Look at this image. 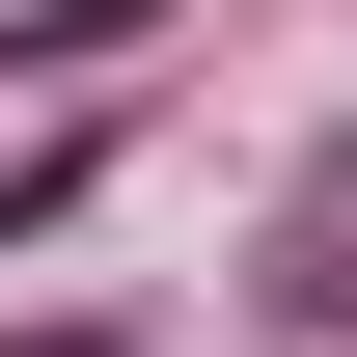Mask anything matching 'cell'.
Wrapping results in <instances>:
<instances>
[{
    "instance_id": "6da1fadb",
    "label": "cell",
    "mask_w": 357,
    "mask_h": 357,
    "mask_svg": "<svg viewBox=\"0 0 357 357\" xmlns=\"http://www.w3.org/2000/svg\"><path fill=\"white\" fill-rule=\"evenodd\" d=\"M83 165H110V137H28V165H0V248H28V220H83Z\"/></svg>"
},
{
    "instance_id": "7a4b0ae2",
    "label": "cell",
    "mask_w": 357,
    "mask_h": 357,
    "mask_svg": "<svg viewBox=\"0 0 357 357\" xmlns=\"http://www.w3.org/2000/svg\"><path fill=\"white\" fill-rule=\"evenodd\" d=\"M110 28H137V0H55V28H28V55H110Z\"/></svg>"
}]
</instances>
